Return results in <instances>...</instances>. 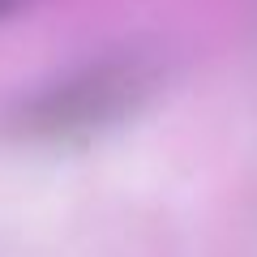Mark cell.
Listing matches in <instances>:
<instances>
[{
  "label": "cell",
  "mask_w": 257,
  "mask_h": 257,
  "mask_svg": "<svg viewBox=\"0 0 257 257\" xmlns=\"http://www.w3.org/2000/svg\"><path fill=\"white\" fill-rule=\"evenodd\" d=\"M0 5H5V0H0Z\"/></svg>",
  "instance_id": "obj_1"
}]
</instances>
